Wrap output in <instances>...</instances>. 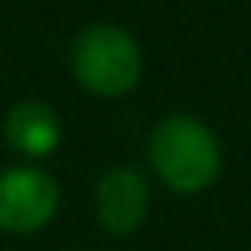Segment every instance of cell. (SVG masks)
I'll list each match as a JSON object with an SVG mask.
<instances>
[{
	"label": "cell",
	"instance_id": "6da1fadb",
	"mask_svg": "<svg viewBox=\"0 0 251 251\" xmlns=\"http://www.w3.org/2000/svg\"><path fill=\"white\" fill-rule=\"evenodd\" d=\"M148 162L172 193H203L220 176V141L200 117L169 114L151 127Z\"/></svg>",
	"mask_w": 251,
	"mask_h": 251
},
{
	"label": "cell",
	"instance_id": "7a4b0ae2",
	"mask_svg": "<svg viewBox=\"0 0 251 251\" xmlns=\"http://www.w3.org/2000/svg\"><path fill=\"white\" fill-rule=\"evenodd\" d=\"M73 76L83 90L97 97H124L138 86L145 59L138 42L117 25H90L76 35L69 49Z\"/></svg>",
	"mask_w": 251,
	"mask_h": 251
},
{
	"label": "cell",
	"instance_id": "3957f363",
	"mask_svg": "<svg viewBox=\"0 0 251 251\" xmlns=\"http://www.w3.org/2000/svg\"><path fill=\"white\" fill-rule=\"evenodd\" d=\"M59 210V182L35 165H14L0 172V230L35 234Z\"/></svg>",
	"mask_w": 251,
	"mask_h": 251
},
{
	"label": "cell",
	"instance_id": "277c9868",
	"mask_svg": "<svg viewBox=\"0 0 251 251\" xmlns=\"http://www.w3.org/2000/svg\"><path fill=\"white\" fill-rule=\"evenodd\" d=\"M148 217V182L138 169L117 165L97 182V220L107 234L127 237Z\"/></svg>",
	"mask_w": 251,
	"mask_h": 251
},
{
	"label": "cell",
	"instance_id": "5b68a950",
	"mask_svg": "<svg viewBox=\"0 0 251 251\" xmlns=\"http://www.w3.org/2000/svg\"><path fill=\"white\" fill-rule=\"evenodd\" d=\"M59 117L42 100H21L4 117V138L14 151L28 158H42L59 148Z\"/></svg>",
	"mask_w": 251,
	"mask_h": 251
}]
</instances>
